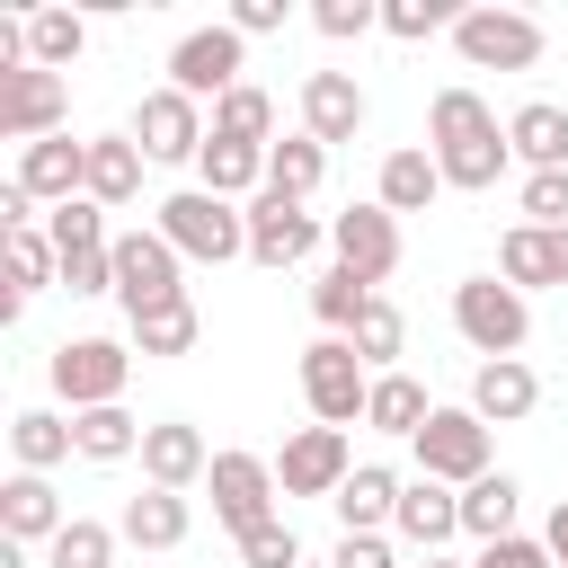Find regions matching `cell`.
I'll return each mask as SVG.
<instances>
[{
    "mask_svg": "<svg viewBox=\"0 0 568 568\" xmlns=\"http://www.w3.org/2000/svg\"><path fill=\"white\" fill-rule=\"evenodd\" d=\"M426 151H435L444 186H462V195L497 186L506 160H515L506 124H497V106H488L479 89H435V106H426Z\"/></svg>",
    "mask_w": 568,
    "mask_h": 568,
    "instance_id": "6da1fadb",
    "label": "cell"
},
{
    "mask_svg": "<svg viewBox=\"0 0 568 568\" xmlns=\"http://www.w3.org/2000/svg\"><path fill=\"white\" fill-rule=\"evenodd\" d=\"M151 231H160L178 257H195V266L248 257V204H222V195H204V186L160 195V204H151Z\"/></svg>",
    "mask_w": 568,
    "mask_h": 568,
    "instance_id": "7a4b0ae2",
    "label": "cell"
},
{
    "mask_svg": "<svg viewBox=\"0 0 568 568\" xmlns=\"http://www.w3.org/2000/svg\"><path fill=\"white\" fill-rule=\"evenodd\" d=\"M453 328L470 337L479 364H497V355H515V346L532 337V302H524L515 284H497V275H462V284H453Z\"/></svg>",
    "mask_w": 568,
    "mask_h": 568,
    "instance_id": "3957f363",
    "label": "cell"
},
{
    "mask_svg": "<svg viewBox=\"0 0 568 568\" xmlns=\"http://www.w3.org/2000/svg\"><path fill=\"white\" fill-rule=\"evenodd\" d=\"M408 453H417V479L470 488V479H488V417H479V408H435V417L408 435Z\"/></svg>",
    "mask_w": 568,
    "mask_h": 568,
    "instance_id": "277c9868",
    "label": "cell"
},
{
    "mask_svg": "<svg viewBox=\"0 0 568 568\" xmlns=\"http://www.w3.org/2000/svg\"><path fill=\"white\" fill-rule=\"evenodd\" d=\"M44 373H53V390L71 399V417H80V408H115L124 382H133V346H115V337H62Z\"/></svg>",
    "mask_w": 568,
    "mask_h": 568,
    "instance_id": "5b68a950",
    "label": "cell"
},
{
    "mask_svg": "<svg viewBox=\"0 0 568 568\" xmlns=\"http://www.w3.org/2000/svg\"><path fill=\"white\" fill-rule=\"evenodd\" d=\"M453 53L470 62V71H532L541 62V18H524V9H462V27H453Z\"/></svg>",
    "mask_w": 568,
    "mask_h": 568,
    "instance_id": "8992f818",
    "label": "cell"
},
{
    "mask_svg": "<svg viewBox=\"0 0 568 568\" xmlns=\"http://www.w3.org/2000/svg\"><path fill=\"white\" fill-rule=\"evenodd\" d=\"M302 399H311V417H320V426H355V417H364V399H373L364 355H355L346 337L302 346Z\"/></svg>",
    "mask_w": 568,
    "mask_h": 568,
    "instance_id": "52a82bcc",
    "label": "cell"
},
{
    "mask_svg": "<svg viewBox=\"0 0 568 568\" xmlns=\"http://www.w3.org/2000/svg\"><path fill=\"white\" fill-rule=\"evenodd\" d=\"M240 62H248V36L222 18V27H195V36H178L169 44V89H186L195 106L204 98H231L240 89Z\"/></svg>",
    "mask_w": 568,
    "mask_h": 568,
    "instance_id": "ba28073f",
    "label": "cell"
},
{
    "mask_svg": "<svg viewBox=\"0 0 568 568\" xmlns=\"http://www.w3.org/2000/svg\"><path fill=\"white\" fill-rule=\"evenodd\" d=\"M178 266H186V257H178L160 231H115V302H124V320H142V311H160V302H186Z\"/></svg>",
    "mask_w": 568,
    "mask_h": 568,
    "instance_id": "9c48e42d",
    "label": "cell"
},
{
    "mask_svg": "<svg viewBox=\"0 0 568 568\" xmlns=\"http://www.w3.org/2000/svg\"><path fill=\"white\" fill-rule=\"evenodd\" d=\"M346 479H355L346 426H293V435H284V453H275V488H284V497H337Z\"/></svg>",
    "mask_w": 568,
    "mask_h": 568,
    "instance_id": "30bf717a",
    "label": "cell"
},
{
    "mask_svg": "<svg viewBox=\"0 0 568 568\" xmlns=\"http://www.w3.org/2000/svg\"><path fill=\"white\" fill-rule=\"evenodd\" d=\"M133 142H142V160L178 169V160H204L213 124H204V106H195L186 89H151V98L133 106Z\"/></svg>",
    "mask_w": 568,
    "mask_h": 568,
    "instance_id": "8fae6325",
    "label": "cell"
},
{
    "mask_svg": "<svg viewBox=\"0 0 568 568\" xmlns=\"http://www.w3.org/2000/svg\"><path fill=\"white\" fill-rule=\"evenodd\" d=\"M204 488H213V515L231 524V541L240 532H257L266 515H275V462H257V453H213V470H204Z\"/></svg>",
    "mask_w": 568,
    "mask_h": 568,
    "instance_id": "7c38bea8",
    "label": "cell"
},
{
    "mask_svg": "<svg viewBox=\"0 0 568 568\" xmlns=\"http://www.w3.org/2000/svg\"><path fill=\"white\" fill-rule=\"evenodd\" d=\"M328 248H337L346 275H364V284L382 293L390 266H399V213H382V204H346V213L328 222Z\"/></svg>",
    "mask_w": 568,
    "mask_h": 568,
    "instance_id": "4fadbf2b",
    "label": "cell"
},
{
    "mask_svg": "<svg viewBox=\"0 0 568 568\" xmlns=\"http://www.w3.org/2000/svg\"><path fill=\"white\" fill-rule=\"evenodd\" d=\"M62 115H71V89H62V71H18V80H0V142H44V133H62Z\"/></svg>",
    "mask_w": 568,
    "mask_h": 568,
    "instance_id": "5bb4252c",
    "label": "cell"
},
{
    "mask_svg": "<svg viewBox=\"0 0 568 568\" xmlns=\"http://www.w3.org/2000/svg\"><path fill=\"white\" fill-rule=\"evenodd\" d=\"M311 248H320V213L266 186V195L248 204V257H257V266H302Z\"/></svg>",
    "mask_w": 568,
    "mask_h": 568,
    "instance_id": "9a60e30c",
    "label": "cell"
},
{
    "mask_svg": "<svg viewBox=\"0 0 568 568\" xmlns=\"http://www.w3.org/2000/svg\"><path fill=\"white\" fill-rule=\"evenodd\" d=\"M44 213L53 204H71V195H89V142H71V133H44V142H27L18 151V169H9Z\"/></svg>",
    "mask_w": 568,
    "mask_h": 568,
    "instance_id": "2e32d148",
    "label": "cell"
},
{
    "mask_svg": "<svg viewBox=\"0 0 568 568\" xmlns=\"http://www.w3.org/2000/svg\"><path fill=\"white\" fill-rule=\"evenodd\" d=\"M204 470H213V444H204L186 417H160V426L142 435V488H178V497H186Z\"/></svg>",
    "mask_w": 568,
    "mask_h": 568,
    "instance_id": "e0dca14e",
    "label": "cell"
},
{
    "mask_svg": "<svg viewBox=\"0 0 568 568\" xmlns=\"http://www.w3.org/2000/svg\"><path fill=\"white\" fill-rule=\"evenodd\" d=\"M302 133H311V142H355V133H364V89H355V71H311V80H302Z\"/></svg>",
    "mask_w": 568,
    "mask_h": 568,
    "instance_id": "ac0fdd59",
    "label": "cell"
},
{
    "mask_svg": "<svg viewBox=\"0 0 568 568\" xmlns=\"http://www.w3.org/2000/svg\"><path fill=\"white\" fill-rule=\"evenodd\" d=\"M470 408H479L488 426H524V417L541 408V373H532L524 355H497V364L470 373Z\"/></svg>",
    "mask_w": 568,
    "mask_h": 568,
    "instance_id": "d6986e66",
    "label": "cell"
},
{
    "mask_svg": "<svg viewBox=\"0 0 568 568\" xmlns=\"http://www.w3.org/2000/svg\"><path fill=\"white\" fill-rule=\"evenodd\" d=\"M71 515H62V497H53V479L44 470H18V479H0V541H53Z\"/></svg>",
    "mask_w": 568,
    "mask_h": 568,
    "instance_id": "ffe728a7",
    "label": "cell"
},
{
    "mask_svg": "<svg viewBox=\"0 0 568 568\" xmlns=\"http://www.w3.org/2000/svg\"><path fill=\"white\" fill-rule=\"evenodd\" d=\"M390 532H399V541H417V550L435 559V550L462 532V488H444V479H408V488H399Z\"/></svg>",
    "mask_w": 568,
    "mask_h": 568,
    "instance_id": "44dd1931",
    "label": "cell"
},
{
    "mask_svg": "<svg viewBox=\"0 0 568 568\" xmlns=\"http://www.w3.org/2000/svg\"><path fill=\"white\" fill-rule=\"evenodd\" d=\"M497 275H506L515 293H532V284H568V231L515 222V231L497 240Z\"/></svg>",
    "mask_w": 568,
    "mask_h": 568,
    "instance_id": "7402d4cb",
    "label": "cell"
},
{
    "mask_svg": "<svg viewBox=\"0 0 568 568\" xmlns=\"http://www.w3.org/2000/svg\"><path fill=\"white\" fill-rule=\"evenodd\" d=\"M435 195H444V169H435L426 142H399V151L382 160V178H373V204H382V213H426Z\"/></svg>",
    "mask_w": 568,
    "mask_h": 568,
    "instance_id": "603a6c76",
    "label": "cell"
},
{
    "mask_svg": "<svg viewBox=\"0 0 568 568\" xmlns=\"http://www.w3.org/2000/svg\"><path fill=\"white\" fill-rule=\"evenodd\" d=\"M115 532H124L133 550H178V541L195 532V506H186L178 488H142V497H124Z\"/></svg>",
    "mask_w": 568,
    "mask_h": 568,
    "instance_id": "cb8c5ba5",
    "label": "cell"
},
{
    "mask_svg": "<svg viewBox=\"0 0 568 568\" xmlns=\"http://www.w3.org/2000/svg\"><path fill=\"white\" fill-rule=\"evenodd\" d=\"M195 186L222 195V204H257V195H266V151H257V142H204Z\"/></svg>",
    "mask_w": 568,
    "mask_h": 568,
    "instance_id": "d4e9b609",
    "label": "cell"
},
{
    "mask_svg": "<svg viewBox=\"0 0 568 568\" xmlns=\"http://www.w3.org/2000/svg\"><path fill=\"white\" fill-rule=\"evenodd\" d=\"M399 488H408V479H399L390 462H355V479H346L328 506H337V524H346V532H382V524L399 515Z\"/></svg>",
    "mask_w": 568,
    "mask_h": 568,
    "instance_id": "484cf974",
    "label": "cell"
},
{
    "mask_svg": "<svg viewBox=\"0 0 568 568\" xmlns=\"http://www.w3.org/2000/svg\"><path fill=\"white\" fill-rule=\"evenodd\" d=\"M506 142H515V160H524V169H568V106L524 98V106L506 115Z\"/></svg>",
    "mask_w": 568,
    "mask_h": 568,
    "instance_id": "4316f807",
    "label": "cell"
},
{
    "mask_svg": "<svg viewBox=\"0 0 568 568\" xmlns=\"http://www.w3.org/2000/svg\"><path fill=\"white\" fill-rule=\"evenodd\" d=\"M133 195H142V142H133V133H98V142H89V204L115 213V204H133Z\"/></svg>",
    "mask_w": 568,
    "mask_h": 568,
    "instance_id": "83f0119b",
    "label": "cell"
},
{
    "mask_svg": "<svg viewBox=\"0 0 568 568\" xmlns=\"http://www.w3.org/2000/svg\"><path fill=\"white\" fill-rule=\"evenodd\" d=\"M142 435H151V426H142L124 399H115V408H80V417H71L80 462H142Z\"/></svg>",
    "mask_w": 568,
    "mask_h": 568,
    "instance_id": "f1b7e54d",
    "label": "cell"
},
{
    "mask_svg": "<svg viewBox=\"0 0 568 568\" xmlns=\"http://www.w3.org/2000/svg\"><path fill=\"white\" fill-rule=\"evenodd\" d=\"M9 453H18V470H62L80 444H71V417H53V408H18V417H9Z\"/></svg>",
    "mask_w": 568,
    "mask_h": 568,
    "instance_id": "f546056e",
    "label": "cell"
},
{
    "mask_svg": "<svg viewBox=\"0 0 568 568\" xmlns=\"http://www.w3.org/2000/svg\"><path fill=\"white\" fill-rule=\"evenodd\" d=\"M89 44V18L80 9H27V62L36 71H71Z\"/></svg>",
    "mask_w": 568,
    "mask_h": 568,
    "instance_id": "4dcf8cb0",
    "label": "cell"
},
{
    "mask_svg": "<svg viewBox=\"0 0 568 568\" xmlns=\"http://www.w3.org/2000/svg\"><path fill=\"white\" fill-rule=\"evenodd\" d=\"M213 142H257V151H275V98H266L257 80H240L231 98H213Z\"/></svg>",
    "mask_w": 568,
    "mask_h": 568,
    "instance_id": "1f68e13d",
    "label": "cell"
},
{
    "mask_svg": "<svg viewBox=\"0 0 568 568\" xmlns=\"http://www.w3.org/2000/svg\"><path fill=\"white\" fill-rule=\"evenodd\" d=\"M320 178H328V142H311V133H284V142L266 151V186H275V195L311 204V195H320Z\"/></svg>",
    "mask_w": 568,
    "mask_h": 568,
    "instance_id": "d6a6232c",
    "label": "cell"
},
{
    "mask_svg": "<svg viewBox=\"0 0 568 568\" xmlns=\"http://www.w3.org/2000/svg\"><path fill=\"white\" fill-rule=\"evenodd\" d=\"M515 506H524V488H515L506 470H488V479L462 488V532H470V541H506V532H515Z\"/></svg>",
    "mask_w": 568,
    "mask_h": 568,
    "instance_id": "836d02e7",
    "label": "cell"
},
{
    "mask_svg": "<svg viewBox=\"0 0 568 568\" xmlns=\"http://www.w3.org/2000/svg\"><path fill=\"white\" fill-rule=\"evenodd\" d=\"M435 408H426V390L408 382V373H373V399H364V426L373 435H417Z\"/></svg>",
    "mask_w": 568,
    "mask_h": 568,
    "instance_id": "e575fe53",
    "label": "cell"
},
{
    "mask_svg": "<svg viewBox=\"0 0 568 568\" xmlns=\"http://www.w3.org/2000/svg\"><path fill=\"white\" fill-rule=\"evenodd\" d=\"M0 248H9V284L0 293H44V284H62V248L44 240V231H0Z\"/></svg>",
    "mask_w": 568,
    "mask_h": 568,
    "instance_id": "d590c367",
    "label": "cell"
},
{
    "mask_svg": "<svg viewBox=\"0 0 568 568\" xmlns=\"http://www.w3.org/2000/svg\"><path fill=\"white\" fill-rule=\"evenodd\" d=\"M311 311H320V328H328V337H355V320L373 311V284H364V275H346V266H328V275L311 284Z\"/></svg>",
    "mask_w": 568,
    "mask_h": 568,
    "instance_id": "8d00e7d4",
    "label": "cell"
},
{
    "mask_svg": "<svg viewBox=\"0 0 568 568\" xmlns=\"http://www.w3.org/2000/svg\"><path fill=\"white\" fill-rule=\"evenodd\" d=\"M195 337H204L195 302H160V311L133 320V355H195Z\"/></svg>",
    "mask_w": 568,
    "mask_h": 568,
    "instance_id": "74e56055",
    "label": "cell"
},
{
    "mask_svg": "<svg viewBox=\"0 0 568 568\" xmlns=\"http://www.w3.org/2000/svg\"><path fill=\"white\" fill-rule=\"evenodd\" d=\"M346 346L364 355V373H399V346H408V320H399V311H390V302L373 293V311L355 320V337H346Z\"/></svg>",
    "mask_w": 568,
    "mask_h": 568,
    "instance_id": "f35d334b",
    "label": "cell"
},
{
    "mask_svg": "<svg viewBox=\"0 0 568 568\" xmlns=\"http://www.w3.org/2000/svg\"><path fill=\"white\" fill-rule=\"evenodd\" d=\"M115 541H124L115 524H89V515H71V524L44 541V559H53V568H115Z\"/></svg>",
    "mask_w": 568,
    "mask_h": 568,
    "instance_id": "ab89813d",
    "label": "cell"
},
{
    "mask_svg": "<svg viewBox=\"0 0 568 568\" xmlns=\"http://www.w3.org/2000/svg\"><path fill=\"white\" fill-rule=\"evenodd\" d=\"M44 240H53L62 257H89V248H106L115 231H106V204H89V195H71V204H53V222H44Z\"/></svg>",
    "mask_w": 568,
    "mask_h": 568,
    "instance_id": "60d3db41",
    "label": "cell"
},
{
    "mask_svg": "<svg viewBox=\"0 0 568 568\" xmlns=\"http://www.w3.org/2000/svg\"><path fill=\"white\" fill-rule=\"evenodd\" d=\"M382 27H390L399 44H426L435 27H462V9H453V0H382Z\"/></svg>",
    "mask_w": 568,
    "mask_h": 568,
    "instance_id": "b9f144b4",
    "label": "cell"
},
{
    "mask_svg": "<svg viewBox=\"0 0 568 568\" xmlns=\"http://www.w3.org/2000/svg\"><path fill=\"white\" fill-rule=\"evenodd\" d=\"M240 568H302V532L284 515H266L257 532H240Z\"/></svg>",
    "mask_w": 568,
    "mask_h": 568,
    "instance_id": "7bdbcfd3",
    "label": "cell"
},
{
    "mask_svg": "<svg viewBox=\"0 0 568 568\" xmlns=\"http://www.w3.org/2000/svg\"><path fill=\"white\" fill-rule=\"evenodd\" d=\"M524 222H541V231H568V169H524Z\"/></svg>",
    "mask_w": 568,
    "mask_h": 568,
    "instance_id": "ee69618b",
    "label": "cell"
},
{
    "mask_svg": "<svg viewBox=\"0 0 568 568\" xmlns=\"http://www.w3.org/2000/svg\"><path fill=\"white\" fill-rule=\"evenodd\" d=\"M311 27L328 44H355L364 27H382V0H311Z\"/></svg>",
    "mask_w": 568,
    "mask_h": 568,
    "instance_id": "f6af8a7d",
    "label": "cell"
},
{
    "mask_svg": "<svg viewBox=\"0 0 568 568\" xmlns=\"http://www.w3.org/2000/svg\"><path fill=\"white\" fill-rule=\"evenodd\" d=\"M62 293H80V302L115 293V240H106V248H89V257H62Z\"/></svg>",
    "mask_w": 568,
    "mask_h": 568,
    "instance_id": "bcb514c9",
    "label": "cell"
},
{
    "mask_svg": "<svg viewBox=\"0 0 568 568\" xmlns=\"http://www.w3.org/2000/svg\"><path fill=\"white\" fill-rule=\"evenodd\" d=\"M470 568H559V559H550V541L506 532V541H479V559H470Z\"/></svg>",
    "mask_w": 568,
    "mask_h": 568,
    "instance_id": "7dc6e473",
    "label": "cell"
},
{
    "mask_svg": "<svg viewBox=\"0 0 568 568\" xmlns=\"http://www.w3.org/2000/svg\"><path fill=\"white\" fill-rule=\"evenodd\" d=\"M328 568H399V559H390V532H346L328 550Z\"/></svg>",
    "mask_w": 568,
    "mask_h": 568,
    "instance_id": "c3c4849f",
    "label": "cell"
},
{
    "mask_svg": "<svg viewBox=\"0 0 568 568\" xmlns=\"http://www.w3.org/2000/svg\"><path fill=\"white\" fill-rule=\"evenodd\" d=\"M231 27H240V36H275V27H284V0H240Z\"/></svg>",
    "mask_w": 568,
    "mask_h": 568,
    "instance_id": "681fc988",
    "label": "cell"
},
{
    "mask_svg": "<svg viewBox=\"0 0 568 568\" xmlns=\"http://www.w3.org/2000/svg\"><path fill=\"white\" fill-rule=\"evenodd\" d=\"M0 231H36V195H27L18 178L0 186Z\"/></svg>",
    "mask_w": 568,
    "mask_h": 568,
    "instance_id": "f907efd6",
    "label": "cell"
},
{
    "mask_svg": "<svg viewBox=\"0 0 568 568\" xmlns=\"http://www.w3.org/2000/svg\"><path fill=\"white\" fill-rule=\"evenodd\" d=\"M541 541H550V559H568V497L550 506V524H541Z\"/></svg>",
    "mask_w": 568,
    "mask_h": 568,
    "instance_id": "816d5d0a",
    "label": "cell"
},
{
    "mask_svg": "<svg viewBox=\"0 0 568 568\" xmlns=\"http://www.w3.org/2000/svg\"><path fill=\"white\" fill-rule=\"evenodd\" d=\"M417 568H470V559H444V550H435V559H417Z\"/></svg>",
    "mask_w": 568,
    "mask_h": 568,
    "instance_id": "f5cc1de1",
    "label": "cell"
},
{
    "mask_svg": "<svg viewBox=\"0 0 568 568\" xmlns=\"http://www.w3.org/2000/svg\"><path fill=\"white\" fill-rule=\"evenodd\" d=\"M302 568H311V559H302Z\"/></svg>",
    "mask_w": 568,
    "mask_h": 568,
    "instance_id": "db71d44e",
    "label": "cell"
}]
</instances>
